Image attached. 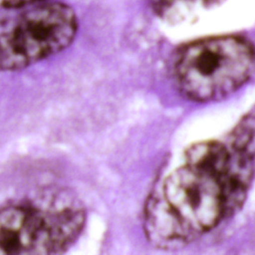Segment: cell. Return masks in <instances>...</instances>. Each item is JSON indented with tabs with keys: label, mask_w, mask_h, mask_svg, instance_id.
<instances>
[{
	"label": "cell",
	"mask_w": 255,
	"mask_h": 255,
	"mask_svg": "<svg viewBox=\"0 0 255 255\" xmlns=\"http://www.w3.org/2000/svg\"><path fill=\"white\" fill-rule=\"evenodd\" d=\"M255 173V149L233 132L226 140L191 145L182 164L146 199L142 224L147 240L180 248L215 228L242 206Z\"/></svg>",
	"instance_id": "1"
},
{
	"label": "cell",
	"mask_w": 255,
	"mask_h": 255,
	"mask_svg": "<svg viewBox=\"0 0 255 255\" xmlns=\"http://www.w3.org/2000/svg\"><path fill=\"white\" fill-rule=\"evenodd\" d=\"M87 221L85 204L66 187H45L0 207V255H58L70 249Z\"/></svg>",
	"instance_id": "2"
},
{
	"label": "cell",
	"mask_w": 255,
	"mask_h": 255,
	"mask_svg": "<svg viewBox=\"0 0 255 255\" xmlns=\"http://www.w3.org/2000/svg\"><path fill=\"white\" fill-rule=\"evenodd\" d=\"M255 71V49L246 39L223 35L190 42L175 55L177 89L197 103L221 101L241 88Z\"/></svg>",
	"instance_id": "3"
},
{
	"label": "cell",
	"mask_w": 255,
	"mask_h": 255,
	"mask_svg": "<svg viewBox=\"0 0 255 255\" xmlns=\"http://www.w3.org/2000/svg\"><path fill=\"white\" fill-rule=\"evenodd\" d=\"M0 15V71L24 70L74 42L79 21L67 3L45 0Z\"/></svg>",
	"instance_id": "4"
},
{
	"label": "cell",
	"mask_w": 255,
	"mask_h": 255,
	"mask_svg": "<svg viewBox=\"0 0 255 255\" xmlns=\"http://www.w3.org/2000/svg\"><path fill=\"white\" fill-rule=\"evenodd\" d=\"M197 0H150L152 9L159 16H181L189 11ZM201 1V0H200Z\"/></svg>",
	"instance_id": "5"
},
{
	"label": "cell",
	"mask_w": 255,
	"mask_h": 255,
	"mask_svg": "<svg viewBox=\"0 0 255 255\" xmlns=\"http://www.w3.org/2000/svg\"><path fill=\"white\" fill-rule=\"evenodd\" d=\"M41 1H45V0H0V8H3V9L18 8L21 6L34 4Z\"/></svg>",
	"instance_id": "6"
},
{
	"label": "cell",
	"mask_w": 255,
	"mask_h": 255,
	"mask_svg": "<svg viewBox=\"0 0 255 255\" xmlns=\"http://www.w3.org/2000/svg\"><path fill=\"white\" fill-rule=\"evenodd\" d=\"M225 0H201L202 5H204L207 8H211L214 6H217L219 4H221L222 2H224Z\"/></svg>",
	"instance_id": "7"
}]
</instances>
